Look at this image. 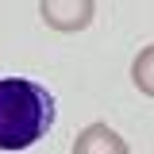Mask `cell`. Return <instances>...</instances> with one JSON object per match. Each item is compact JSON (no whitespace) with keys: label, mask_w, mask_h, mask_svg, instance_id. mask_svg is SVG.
<instances>
[{"label":"cell","mask_w":154,"mask_h":154,"mask_svg":"<svg viewBox=\"0 0 154 154\" xmlns=\"http://www.w3.org/2000/svg\"><path fill=\"white\" fill-rule=\"evenodd\" d=\"M150 58H154V50H143V58L135 62V85L143 93H154V85H150Z\"/></svg>","instance_id":"277c9868"},{"label":"cell","mask_w":154,"mask_h":154,"mask_svg":"<svg viewBox=\"0 0 154 154\" xmlns=\"http://www.w3.org/2000/svg\"><path fill=\"white\" fill-rule=\"evenodd\" d=\"M73 154H131V150H127V143H123L108 123H89L85 131L77 135Z\"/></svg>","instance_id":"3957f363"},{"label":"cell","mask_w":154,"mask_h":154,"mask_svg":"<svg viewBox=\"0 0 154 154\" xmlns=\"http://www.w3.org/2000/svg\"><path fill=\"white\" fill-rule=\"evenodd\" d=\"M54 127V96L38 81L0 77V150H27Z\"/></svg>","instance_id":"6da1fadb"},{"label":"cell","mask_w":154,"mask_h":154,"mask_svg":"<svg viewBox=\"0 0 154 154\" xmlns=\"http://www.w3.org/2000/svg\"><path fill=\"white\" fill-rule=\"evenodd\" d=\"M38 12H42V23L50 31L77 35V31H85L93 23L96 0H38Z\"/></svg>","instance_id":"7a4b0ae2"}]
</instances>
